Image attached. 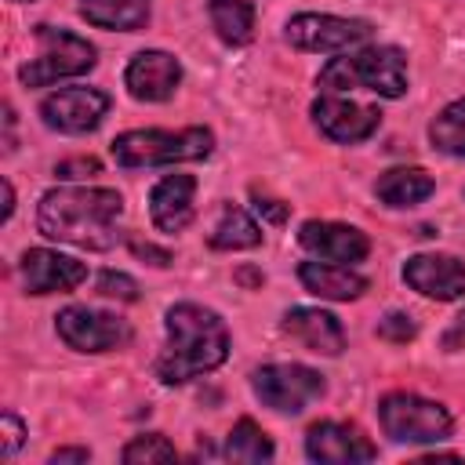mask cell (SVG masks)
Wrapping results in <instances>:
<instances>
[{"instance_id": "obj_1", "label": "cell", "mask_w": 465, "mask_h": 465, "mask_svg": "<svg viewBox=\"0 0 465 465\" xmlns=\"http://www.w3.org/2000/svg\"><path fill=\"white\" fill-rule=\"evenodd\" d=\"M124 196L102 185H58L36 203V229L47 240L84 251H109L120 240Z\"/></svg>"}, {"instance_id": "obj_2", "label": "cell", "mask_w": 465, "mask_h": 465, "mask_svg": "<svg viewBox=\"0 0 465 465\" xmlns=\"http://www.w3.org/2000/svg\"><path fill=\"white\" fill-rule=\"evenodd\" d=\"M163 327H167V345L156 356V378L163 385H182L225 363L229 327L214 309L196 302H178L167 309Z\"/></svg>"}, {"instance_id": "obj_3", "label": "cell", "mask_w": 465, "mask_h": 465, "mask_svg": "<svg viewBox=\"0 0 465 465\" xmlns=\"http://www.w3.org/2000/svg\"><path fill=\"white\" fill-rule=\"evenodd\" d=\"M316 84L323 91H374L381 98H403L407 94V58L392 44H367L360 51H345L331 58Z\"/></svg>"}, {"instance_id": "obj_4", "label": "cell", "mask_w": 465, "mask_h": 465, "mask_svg": "<svg viewBox=\"0 0 465 465\" xmlns=\"http://www.w3.org/2000/svg\"><path fill=\"white\" fill-rule=\"evenodd\" d=\"M214 149V134L207 127H182V131H124L113 138L109 153L120 167H156V163H185L207 160Z\"/></svg>"}, {"instance_id": "obj_5", "label": "cell", "mask_w": 465, "mask_h": 465, "mask_svg": "<svg viewBox=\"0 0 465 465\" xmlns=\"http://www.w3.org/2000/svg\"><path fill=\"white\" fill-rule=\"evenodd\" d=\"M33 36H36V54L18 65V80L25 87H51L58 80L84 76L98 62L94 44H87L80 33H69L62 25L40 22L33 25Z\"/></svg>"}, {"instance_id": "obj_6", "label": "cell", "mask_w": 465, "mask_h": 465, "mask_svg": "<svg viewBox=\"0 0 465 465\" xmlns=\"http://www.w3.org/2000/svg\"><path fill=\"white\" fill-rule=\"evenodd\" d=\"M378 421L396 443H440L450 436L454 418L443 403L418 392H389L378 403Z\"/></svg>"}, {"instance_id": "obj_7", "label": "cell", "mask_w": 465, "mask_h": 465, "mask_svg": "<svg viewBox=\"0 0 465 465\" xmlns=\"http://www.w3.org/2000/svg\"><path fill=\"white\" fill-rule=\"evenodd\" d=\"M251 389L269 411L302 414L312 400L323 396L327 381H323L320 371H312L305 363H265L251 374Z\"/></svg>"}, {"instance_id": "obj_8", "label": "cell", "mask_w": 465, "mask_h": 465, "mask_svg": "<svg viewBox=\"0 0 465 465\" xmlns=\"http://www.w3.org/2000/svg\"><path fill=\"white\" fill-rule=\"evenodd\" d=\"M283 36L291 47L298 51H312V54H341L356 44H363L371 36V22L367 18H338V15H294L283 25Z\"/></svg>"}, {"instance_id": "obj_9", "label": "cell", "mask_w": 465, "mask_h": 465, "mask_svg": "<svg viewBox=\"0 0 465 465\" xmlns=\"http://www.w3.org/2000/svg\"><path fill=\"white\" fill-rule=\"evenodd\" d=\"M54 331L76 352H109V349H120L131 341L127 320L102 312V309H91V305H65L54 316Z\"/></svg>"}, {"instance_id": "obj_10", "label": "cell", "mask_w": 465, "mask_h": 465, "mask_svg": "<svg viewBox=\"0 0 465 465\" xmlns=\"http://www.w3.org/2000/svg\"><path fill=\"white\" fill-rule=\"evenodd\" d=\"M109 113V94L98 87H62L40 102V120L58 134H87Z\"/></svg>"}, {"instance_id": "obj_11", "label": "cell", "mask_w": 465, "mask_h": 465, "mask_svg": "<svg viewBox=\"0 0 465 465\" xmlns=\"http://www.w3.org/2000/svg\"><path fill=\"white\" fill-rule=\"evenodd\" d=\"M312 120H316L320 134H327L331 142L356 145L378 131L381 113H378V105H363V102L341 98L338 91H327L312 102Z\"/></svg>"}, {"instance_id": "obj_12", "label": "cell", "mask_w": 465, "mask_h": 465, "mask_svg": "<svg viewBox=\"0 0 465 465\" xmlns=\"http://www.w3.org/2000/svg\"><path fill=\"white\" fill-rule=\"evenodd\" d=\"M403 283L436 302L465 298V262L440 251H421L403 262Z\"/></svg>"}, {"instance_id": "obj_13", "label": "cell", "mask_w": 465, "mask_h": 465, "mask_svg": "<svg viewBox=\"0 0 465 465\" xmlns=\"http://www.w3.org/2000/svg\"><path fill=\"white\" fill-rule=\"evenodd\" d=\"M305 454L320 465H356L374 461L378 447L349 421H316L305 432Z\"/></svg>"}, {"instance_id": "obj_14", "label": "cell", "mask_w": 465, "mask_h": 465, "mask_svg": "<svg viewBox=\"0 0 465 465\" xmlns=\"http://www.w3.org/2000/svg\"><path fill=\"white\" fill-rule=\"evenodd\" d=\"M298 243L312 254V258H323V262H341V265H356L371 254V240L367 232H360L356 225H345V222H320V218H309L298 225Z\"/></svg>"}, {"instance_id": "obj_15", "label": "cell", "mask_w": 465, "mask_h": 465, "mask_svg": "<svg viewBox=\"0 0 465 465\" xmlns=\"http://www.w3.org/2000/svg\"><path fill=\"white\" fill-rule=\"evenodd\" d=\"M182 84V62L167 51H138L124 69V87L138 102H167Z\"/></svg>"}, {"instance_id": "obj_16", "label": "cell", "mask_w": 465, "mask_h": 465, "mask_svg": "<svg viewBox=\"0 0 465 465\" xmlns=\"http://www.w3.org/2000/svg\"><path fill=\"white\" fill-rule=\"evenodd\" d=\"M87 280V265L80 258H69L51 247H29L22 254V283L29 294H54L73 291Z\"/></svg>"}, {"instance_id": "obj_17", "label": "cell", "mask_w": 465, "mask_h": 465, "mask_svg": "<svg viewBox=\"0 0 465 465\" xmlns=\"http://www.w3.org/2000/svg\"><path fill=\"white\" fill-rule=\"evenodd\" d=\"M193 196H196V178L193 174H163L149 193L153 225L160 232H182L196 214Z\"/></svg>"}, {"instance_id": "obj_18", "label": "cell", "mask_w": 465, "mask_h": 465, "mask_svg": "<svg viewBox=\"0 0 465 465\" xmlns=\"http://www.w3.org/2000/svg\"><path fill=\"white\" fill-rule=\"evenodd\" d=\"M283 331L291 338H298L309 352H320V356H338L345 349V327L327 309L294 305V309L283 312Z\"/></svg>"}, {"instance_id": "obj_19", "label": "cell", "mask_w": 465, "mask_h": 465, "mask_svg": "<svg viewBox=\"0 0 465 465\" xmlns=\"http://www.w3.org/2000/svg\"><path fill=\"white\" fill-rule=\"evenodd\" d=\"M298 280H302V287L309 294L327 298V302H352V298H360L367 291V280L356 269H349L341 262H323V258L302 262L298 265Z\"/></svg>"}, {"instance_id": "obj_20", "label": "cell", "mask_w": 465, "mask_h": 465, "mask_svg": "<svg viewBox=\"0 0 465 465\" xmlns=\"http://www.w3.org/2000/svg\"><path fill=\"white\" fill-rule=\"evenodd\" d=\"M432 189H436V182L425 167H392V171L378 174V182H374V196L385 207H414V203L429 200Z\"/></svg>"}, {"instance_id": "obj_21", "label": "cell", "mask_w": 465, "mask_h": 465, "mask_svg": "<svg viewBox=\"0 0 465 465\" xmlns=\"http://www.w3.org/2000/svg\"><path fill=\"white\" fill-rule=\"evenodd\" d=\"M149 0H80V15L98 29L138 33L149 22Z\"/></svg>"}, {"instance_id": "obj_22", "label": "cell", "mask_w": 465, "mask_h": 465, "mask_svg": "<svg viewBox=\"0 0 465 465\" xmlns=\"http://www.w3.org/2000/svg\"><path fill=\"white\" fill-rule=\"evenodd\" d=\"M211 25L222 44L243 47L254 36V4L251 0H207Z\"/></svg>"}, {"instance_id": "obj_23", "label": "cell", "mask_w": 465, "mask_h": 465, "mask_svg": "<svg viewBox=\"0 0 465 465\" xmlns=\"http://www.w3.org/2000/svg\"><path fill=\"white\" fill-rule=\"evenodd\" d=\"M262 243V225L236 203L222 207V218L211 229V247L214 251H247Z\"/></svg>"}, {"instance_id": "obj_24", "label": "cell", "mask_w": 465, "mask_h": 465, "mask_svg": "<svg viewBox=\"0 0 465 465\" xmlns=\"http://www.w3.org/2000/svg\"><path fill=\"white\" fill-rule=\"evenodd\" d=\"M225 458H229V461H247V465H254V461H272V458H276V447H272V440L265 436V429H262L258 421L240 418V421L232 425L229 440H225Z\"/></svg>"}, {"instance_id": "obj_25", "label": "cell", "mask_w": 465, "mask_h": 465, "mask_svg": "<svg viewBox=\"0 0 465 465\" xmlns=\"http://www.w3.org/2000/svg\"><path fill=\"white\" fill-rule=\"evenodd\" d=\"M429 142H432V149L465 160V98H458L436 113V120L429 124Z\"/></svg>"}, {"instance_id": "obj_26", "label": "cell", "mask_w": 465, "mask_h": 465, "mask_svg": "<svg viewBox=\"0 0 465 465\" xmlns=\"http://www.w3.org/2000/svg\"><path fill=\"white\" fill-rule=\"evenodd\" d=\"M178 450L167 436L160 432H145V436H134L124 450H120V461L124 465H153V461H174Z\"/></svg>"}, {"instance_id": "obj_27", "label": "cell", "mask_w": 465, "mask_h": 465, "mask_svg": "<svg viewBox=\"0 0 465 465\" xmlns=\"http://www.w3.org/2000/svg\"><path fill=\"white\" fill-rule=\"evenodd\" d=\"M94 291L105 294V298H116V302H134V298H138V283H134L127 272H116V269L98 272Z\"/></svg>"}, {"instance_id": "obj_28", "label": "cell", "mask_w": 465, "mask_h": 465, "mask_svg": "<svg viewBox=\"0 0 465 465\" xmlns=\"http://www.w3.org/2000/svg\"><path fill=\"white\" fill-rule=\"evenodd\" d=\"M378 334H381L385 341H396V345H403V341H411V338L418 334V323H414L407 312H389V316L378 323Z\"/></svg>"}, {"instance_id": "obj_29", "label": "cell", "mask_w": 465, "mask_h": 465, "mask_svg": "<svg viewBox=\"0 0 465 465\" xmlns=\"http://www.w3.org/2000/svg\"><path fill=\"white\" fill-rule=\"evenodd\" d=\"M22 440H25V425L11 411H4V418H0V454L4 458H15V450L22 447Z\"/></svg>"}, {"instance_id": "obj_30", "label": "cell", "mask_w": 465, "mask_h": 465, "mask_svg": "<svg viewBox=\"0 0 465 465\" xmlns=\"http://www.w3.org/2000/svg\"><path fill=\"white\" fill-rule=\"evenodd\" d=\"M98 167H102V163H98L94 156H76V160H62V163L54 167V174L65 178V182H69V178H91V174H98Z\"/></svg>"}, {"instance_id": "obj_31", "label": "cell", "mask_w": 465, "mask_h": 465, "mask_svg": "<svg viewBox=\"0 0 465 465\" xmlns=\"http://www.w3.org/2000/svg\"><path fill=\"white\" fill-rule=\"evenodd\" d=\"M440 345H443L447 352H465V309H461V312L450 320V327L443 331Z\"/></svg>"}, {"instance_id": "obj_32", "label": "cell", "mask_w": 465, "mask_h": 465, "mask_svg": "<svg viewBox=\"0 0 465 465\" xmlns=\"http://www.w3.org/2000/svg\"><path fill=\"white\" fill-rule=\"evenodd\" d=\"M254 207H258V214H265L272 225H280V222L287 218V207H283L280 200H262V196H254Z\"/></svg>"}, {"instance_id": "obj_33", "label": "cell", "mask_w": 465, "mask_h": 465, "mask_svg": "<svg viewBox=\"0 0 465 465\" xmlns=\"http://www.w3.org/2000/svg\"><path fill=\"white\" fill-rule=\"evenodd\" d=\"M134 254L138 258H153V265H171V254L160 251V247H153V243H134Z\"/></svg>"}, {"instance_id": "obj_34", "label": "cell", "mask_w": 465, "mask_h": 465, "mask_svg": "<svg viewBox=\"0 0 465 465\" xmlns=\"http://www.w3.org/2000/svg\"><path fill=\"white\" fill-rule=\"evenodd\" d=\"M51 461H54V465H58V461H91V450H87V447H62V450L51 454Z\"/></svg>"}, {"instance_id": "obj_35", "label": "cell", "mask_w": 465, "mask_h": 465, "mask_svg": "<svg viewBox=\"0 0 465 465\" xmlns=\"http://www.w3.org/2000/svg\"><path fill=\"white\" fill-rule=\"evenodd\" d=\"M0 185H4V214H0V218L7 222V218L15 214V189H11V182H7V178H4Z\"/></svg>"}, {"instance_id": "obj_36", "label": "cell", "mask_w": 465, "mask_h": 465, "mask_svg": "<svg viewBox=\"0 0 465 465\" xmlns=\"http://www.w3.org/2000/svg\"><path fill=\"white\" fill-rule=\"evenodd\" d=\"M15 4H29V0H15Z\"/></svg>"}]
</instances>
